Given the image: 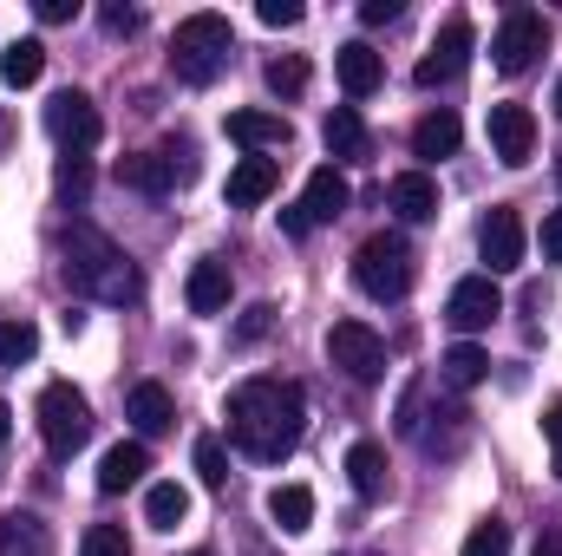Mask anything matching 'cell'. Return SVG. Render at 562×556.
I'll list each match as a JSON object with an SVG mask.
<instances>
[{
    "instance_id": "484cf974",
    "label": "cell",
    "mask_w": 562,
    "mask_h": 556,
    "mask_svg": "<svg viewBox=\"0 0 562 556\" xmlns=\"http://www.w3.org/2000/svg\"><path fill=\"white\" fill-rule=\"evenodd\" d=\"M183 518H190V491L183 485H150L144 491V524L150 531H177Z\"/></svg>"
},
{
    "instance_id": "1f68e13d",
    "label": "cell",
    "mask_w": 562,
    "mask_h": 556,
    "mask_svg": "<svg viewBox=\"0 0 562 556\" xmlns=\"http://www.w3.org/2000/svg\"><path fill=\"white\" fill-rule=\"evenodd\" d=\"M190 458H196V478H203L210 491H223V485H229V452H223V438H196V452H190Z\"/></svg>"
},
{
    "instance_id": "cb8c5ba5",
    "label": "cell",
    "mask_w": 562,
    "mask_h": 556,
    "mask_svg": "<svg viewBox=\"0 0 562 556\" xmlns=\"http://www.w3.org/2000/svg\"><path fill=\"white\" fill-rule=\"evenodd\" d=\"M132 425H138L144 438H157V432L177 425V407H170V393H164L157 380H138V387H132Z\"/></svg>"
},
{
    "instance_id": "f35d334b",
    "label": "cell",
    "mask_w": 562,
    "mask_h": 556,
    "mask_svg": "<svg viewBox=\"0 0 562 556\" xmlns=\"http://www.w3.org/2000/svg\"><path fill=\"white\" fill-rule=\"evenodd\" d=\"M400 13H406V0H367V7H360L367 26H386V20H400Z\"/></svg>"
},
{
    "instance_id": "2e32d148",
    "label": "cell",
    "mask_w": 562,
    "mask_h": 556,
    "mask_svg": "<svg viewBox=\"0 0 562 556\" xmlns=\"http://www.w3.org/2000/svg\"><path fill=\"white\" fill-rule=\"evenodd\" d=\"M347 478H353V491H360L367 504H380V498L393 491V471H386V452H380L373 438H360V445H347Z\"/></svg>"
},
{
    "instance_id": "6da1fadb",
    "label": "cell",
    "mask_w": 562,
    "mask_h": 556,
    "mask_svg": "<svg viewBox=\"0 0 562 556\" xmlns=\"http://www.w3.org/2000/svg\"><path fill=\"white\" fill-rule=\"evenodd\" d=\"M307 432V393L294 380H276V374H256L229 393V438L236 452L262 458V465H281Z\"/></svg>"
},
{
    "instance_id": "60d3db41",
    "label": "cell",
    "mask_w": 562,
    "mask_h": 556,
    "mask_svg": "<svg viewBox=\"0 0 562 556\" xmlns=\"http://www.w3.org/2000/svg\"><path fill=\"white\" fill-rule=\"evenodd\" d=\"M543 256H550V263H562V210H550V216H543Z\"/></svg>"
},
{
    "instance_id": "7c38bea8",
    "label": "cell",
    "mask_w": 562,
    "mask_h": 556,
    "mask_svg": "<svg viewBox=\"0 0 562 556\" xmlns=\"http://www.w3.org/2000/svg\"><path fill=\"white\" fill-rule=\"evenodd\" d=\"M491 151H497V164H530V151H537V119H530V105H491Z\"/></svg>"
},
{
    "instance_id": "8d00e7d4",
    "label": "cell",
    "mask_w": 562,
    "mask_h": 556,
    "mask_svg": "<svg viewBox=\"0 0 562 556\" xmlns=\"http://www.w3.org/2000/svg\"><path fill=\"white\" fill-rule=\"evenodd\" d=\"M269 327H276V308H269V301H256V308L243 314V327H236V341H262Z\"/></svg>"
},
{
    "instance_id": "4dcf8cb0",
    "label": "cell",
    "mask_w": 562,
    "mask_h": 556,
    "mask_svg": "<svg viewBox=\"0 0 562 556\" xmlns=\"http://www.w3.org/2000/svg\"><path fill=\"white\" fill-rule=\"evenodd\" d=\"M269 92H276V99H301V92H307V59H301V53L269 59Z\"/></svg>"
},
{
    "instance_id": "5bb4252c",
    "label": "cell",
    "mask_w": 562,
    "mask_h": 556,
    "mask_svg": "<svg viewBox=\"0 0 562 556\" xmlns=\"http://www.w3.org/2000/svg\"><path fill=\"white\" fill-rule=\"evenodd\" d=\"M347 203H353V190H347V177H340L334 164H321V170L307 177V190H301L307 223H334V216H347Z\"/></svg>"
},
{
    "instance_id": "8992f818",
    "label": "cell",
    "mask_w": 562,
    "mask_h": 556,
    "mask_svg": "<svg viewBox=\"0 0 562 556\" xmlns=\"http://www.w3.org/2000/svg\"><path fill=\"white\" fill-rule=\"evenodd\" d=\"M327 360H334L347 380H360V387L386 380V341H380L367 321H334V327H327Z\"/></svg>"
},
{
    "instance_id": "f1b7e54d",
    "label": "cell",
    "mask_w": 562,
    "mask_h": 556,
    "mask_svg": "<svg viewBox=\"0 0 562 556\" xmlns=\"http://www.w3.org/2000/svg\"><path fill=\"white\" fill-rule=\"evenodd\" d=\"M40 73H46V46H40V40H13V46L0 53V79H7V86H33Z\"/></svg>"
},
{
    "instance_id": "74e56055",
    "label": "cell",
    "mask_w": 562,
    "mask_h": 556,
    "mask_svg": "<svg viewBox=\"0 0 562 556\" xmlns=\"http://www.w3.org/2000/svg\"><path fill=\"white\" fill-rule=\"evenodd\" d=\"M99 20H105V33H119V40H132V33L144 26V20H138V7H105Z\"/></svg>"
},
{
    "instance_id": "bcb514c9",
    "label": "cell",
    "mask_w": 562,
    "mask_h": 556,
    "mask_svg": "<svg viewBox=\"0 0 562 556\" xmlns=\"http://www.w3.org/2000/svg\"><path fill=\"white\" fill-rule=\"evenodd\" d=\"M7 132H13V119H7V112H0V144H7Z\"/></svg>"
},
{
    "instance_id": "836d02e7",
    "label": "cell",
    "mask_w": 562,
    "mask_h": 556,
    "mask_svg": "<svg viewBox=\"0 0 562 556\" xmlns=\"http://www.w3.org/2000/svg\"><path fill=\"white\" fill-rule=\"evenodd\" d=\"M79 556H132V544H125L119 524H92V531L79 537Z\"/></svg>"
},
{
    "instance_id": "f6af8a7d",
    "label": "cell",
    "mask_w": 562,
    "mask_h": 556,
    "mask_svg": "<svg viewBox=\"0 0 562 556\" xmlns=\"http://www.w3.org/2000/svg\"><path fill=\"white\" fill-rule=\"evenodd\" d=\"M7 432H13V413H7V400H0V452H7Z\"/></svg>"
},
{
    "instance_id": "b9f144b4",
    "label": "cell",
    "mask_w": 562,
    "mask_h": 556,
    "mask_svg": "<svg viewBox=\"0 0 562 556\" xmlns=\"http://www.w3.org/2000/svg\"><path fill=\"white\" fill-rule=\"evenodd\" d=\"M79 13V0H40V20L46 26H59V20H72Z\"/></svg>"
},
{
    "instance_id": "e575fe53",
    "label": "cell",
    "mask_w": 562,
    "mask_h": 556,
    "mask_svg": "<svg viewBox=\"0 0 562 556\" xmlns=\"http://www.w3.org/2000/svg\"><path fill=\"white\" fill-rule=\"evenodd\" d=\"M59 190H66L72 203H86V190H92V164H86V157H66V164H59Z\"/></svg>"
},
{
    "instance_id": "ffe728a7",
    "label": "cell",
    "mask_w": 562,
    "mask_h": 556,
    "mask_svg": "<svg viewBox=\"0 0 562 556\" xmlns=\"http://www.w3.org/2000/svg\"><path fill=\"white\" fill-rule=\"evenodd\" d=\"M464 144V125H458V112H425L419 125H413V157H425V164H438V157H451Z\"/></svg>"
},
{
    "instance_id": "30bf717a",
    "label": "cell",
    "mask_w": 562,
    "mask_h": 556,
    "mask_svg": "<svg viewBox=\"0 0 562 556\" xmlns=\"http://www.w3.org/2000/svg\"><path fill=\"white\" fill-rule=\"evenodd\" d=\"M464 59H471V20H464V13H451V20L438 26V40L425 46V59H419V73H413V79H419L425 92H431V86H451V79L464 73Z\"/></svg>"
},
{
    "instance_id": "681fc988",
    "label": "cell",
    "mask_w": 562,
    "mask_h": 556,
    "mask_svg": "<svg viewBox=\"0 0 562 556\" xmlns=\"http://www.w3.org/2000/svg\"><path fill=\"white\" fill-rule=\"evenodd\" d=\"M183 556H210V551H183Z\"/></svg>"
},
{
    "instance_id": "f546056e",
    "label": "cell",
    "mask_w": 562,
    "mask_h": 556,
    "mask_svg": "<svg viewBox=\"0 0 562 556\" xmlns=\"http://www.w3.org/2000/svg\"><path fill=\"white\" fill-rule=\"evenodd\" d=\"M40 354V327L33 321H0V367H26Z\"/></svg>"
},
{
    "instance_id": "7a4b0ae2",
    "label": "cell",
    "mask_w": 562,
    "mask_h": 556,
    "mask_svg": "<svg viewBox=\"0 0 562 556\" xmlns=\"http://www.w3.org/2000/svg\"><path fill=\"white\" fill-rule=\"evenodd\" d=\"M59 256H66V281L79 288V294H92V301H138L144 281L132 269V256L105 236V230H92V223H66L59 230Z\"/></svg>"
},
{
    "instance_id": "ab89813d",
    "label": "cell",
    "mask_w": 562,
    "mask_h": 556,
    "mask_svg": "<svg viewBox=\"0 0 562 556\" xmlns=\"http://www.w3.org/2000/svg\"><path fill=\"white\" fill-rule=\"evenodd\" d=\"M543 432H550V465H557V478H562V400L543 413Z\"/></svg>"
},
{
    "instance_id": "44dd1931",
    "label": "cell",
    "mask_w": 562,
    "mask_h": 556,
    "mask_svg": "<svg viewBox=\"0 0 562 556\" xmlns=\"http://www.w3.org/2000/svg\"><path fill=\"white\" fill-rule=\"evenodd\" d=\"M386 197H393V210H400L406 223H431V216H438V184H431L425 170H400Z\"/></svg>"
},
{
    "instance_id": "4fadbf2b",
    "label": "cell",
    "mask_w": 562,
    "mask_h": 556,
    "mask_svg": "<svg viewBox=\"0 0 562 556\" xmlns=\"http://www.w3.org/2000/svg\"><path fill=\"white\" fill-rule=\"evenodd\" d=\"M334 73H340V86H347V99H367V92H380V79H386V66H380V53H373L367 40H347V46L334 53Z\"/></svg>"
},
{
    "instance_id": "7dc6e473",
    "label": "cell",
    "mask_w": 562,
    "mask_h": 556,
    "mask_svg": "<svg viewBox=\"0 0 562 556\" xmlns=\"http://www.w3.org/2000/svg\"><path fill=\"white\" fill-rule=\"evenodd\" d=\"M557 119H562V79H557Z\"/></svg>"
},
{
    "instance_id": "e0dca14e",
    "label": "cell",
    "mask_w": 562,
    "mask_h": 556,
    "mask_svg": "<svg viewBox=\"0 0 562 556\" xmlns=\"http://www.w3.org/2000/svg\"><path fill=\"white\" fill-rule=\"evenodd\" d=\"M144 471H150V452H144V438H125V445H112L105 458H99V491L105 498H119V491H132Z\"/></svg>"
},
{
    "instance_id": "7402d4cb",
    "label": "cell",
    "mask_w": 562,
    "mask_h": 556,
    "mask_svg": "<svg viewBox=\"0 0 562 556\" xmlns=\"http://www.w3.org/2000/svg\"><path fill=\"white\" fill-rule=\"evenodd\" d=\"M321 138H327V157H340V164H353V157H367V125H360V112L353 105H334L327 112V125H321Z\"/></svg>"
},
{
    "instance_id": "d6986e66",
    "label": "cell",
    "mask_w": 562,
    "mask_h": 556,
    "mask_svg": "<svg viewBox=\"0 0 562 556\" xmlns=\"http://www.w3.org/2000/svg\"><path fill=\"white\" fill-rule=\"evenodd\" d=\"M177 177H183V170H177L164 151H132V157H119V184H132L144 197H164Z\"/></svg>"
},
{
    "instance_id": "3957f363",
    "label": "cell",
    "mask_w": 562,
    "mask_h": 556,
    "mask_svg": "<svg viewBox=\"0 0 562 556\" xmlns=\"http://www.w3.org/2000/svg\"><path fill=\"white\" fill-rule=\"evenodd\" d=\"M229 59H236V26H229L223 13H190V20H177L170 73H177L183 86H210V79H223Z\"/></svg>"
},
{
    "instance_id": "8fae6325",
    "label": "cell",
    "mask_w": 562,
    "mask_h": 556,
    "mask_svg": "<svg viewBox=\"0 0 562 556\" xmlns=\"http://www.w3.org/2000/svg\"><path fill=\"white\" fill-rule=\"evenodd\" d=\"M497 314H504V294H497L491 276H464L451 288V301H445V321H451L458 334H477V327H491Z\"/></svg>"
},
{
    "instance_id": "52a82bcc",
    "label": "cell",
    "mask_w": 562,
    "mask_h": 556,
    "mask_svg": "<svg viewBox=\"0 0 562 556\" xmlns=\"http://www.w3.org/2000/svg\"><path fill=\"white\" fill-rule=\"evenodd\" d=\"M550 46V20L537 13V7H510L504 13V26H497V40H491V59H497V73H530L537 66V53Z\"/></svg>"
},
{
    "instance_id": "ee69618b",
    "label": "cell",
    "mask_w": 562,
    "mask_h": 556,
    "mask_svg": "<svg viewBox=\"0 0 562 556\" xmlns=\"http://www.w3.org/2000/svg\"><path fill=\"white\" fill-rule=\"evenodd\" d=\"M537 556H562V531H550V537L537 544Z\"/></svg>"
},
{
    "instance_id": "d590c367",
    "label": "cell",
    "mask_w": 562,
    "mask_h": 556,
    "mask_svg": "<svg viewBox=\"0 0 562 556\" xmlns=\"http://www.w3.org/2000/svg\"><path fill=\"white\" fill-rule=\"evenodd\" d=\"M301 13H307L301 0H262V7H256L262 26H301Z\"/></svg>"
},
{
    "instance_id": "603a6c76",
    "label": "cell",
    "mask_w": 562,
    "mask_h": 556,
    "mask_svg": "<svg viewBox=\"0 0 562 556\" xmlns=\"http://www.w3.org/2000/svg\"><path fill=\"white\" fill-rule=\"evenodd\" d=\"M183 294H190V314H223L229 308V269L223 263H196Z\"/></svg>"
},
{
    "instance_id": "d6a6232c",
    "label": "cell",
    "mask_w": 562,
    "mask_h": 556,
    "mask_svg": "<svg viewBox=\"0 0 562 556\" xmlns=\"http://www.w3.org/2000/svg\"><path fill=\"white\" fill-rule=\"evenodd\" d=\"M458 556H510V524H504V518H484V524L464 537Z\"/></svg>"
},
{
    "instance_id": "7bdbcfd3",
    "label": "cell",
    "mask_w": 562,
    "mask_h": 556,
    "mask_svg": "<svg viewBox=\"0 0 562 556\" xmlns=\"http://www.w3.org/2000/svg\"><path fill=\"white\" fill-rule=\"evenodd\" d=\"M281 230H288V236H307V230H314V223H307V210H301V203H294V210H281Z\"/></svg>"
},
{
    "instance_id": "277c9868",
    "label": "cell",
    "mask_w": 562,
    "mask_h": 556,
    "mask_svg": "<svg viewBox=\"0 0 562 556\" xmlns=\"http://www.w3.org/2000/svg\"><path fill=\"white\" fill-rule=\"evenodd\" d=\"M353 288L367 301H406L413 294V249H406V236H393V230L367 236L353 249Z\"/></svg>"
},
{
    "instance_id": "5b68a950",
    "label": "cell",
    "mask_w": 562,
    "mask_h": 556,
    "mask_svg": "<svg viewBox=\"0 0 562 556\" xmlns=\"http://www.w3.org/2000/svg\"><path fill=\"white\" fill-rule=\"evenodd\" d=\"M40 438H46L53 458H72V452L92 438V407H86V393H79L72 380H53V387L40 393Z\"/></svg>"
},
{
    "instance_id": "4316f807",
    "label": "cell",
    "mask_w": 562,
    "mask_h": 556,
    "mask_svg": "<svg viewBox=\"0 0 562 556\" xmlns=\"http://www.w3.org/2000/svg\"><path fill=\"white\" fill-rule=\"evenodd\" d=\"M0 556H46V524L26 511H7L0 518Z\"/></svg>"
},
{
    "instance_id": "83f0119b",
    "label": "cell",
    "mask_w": 562,
    "mask_h": 556,
    "mask_svg": "<svg viewBox=\"0 0 562 556\" xmlns=\"http://www.w3.org/2000/svg\"><path fill=\"white\" fill-rule=\"evenodd\" d=\"M438 374H445L451 387H484V380H491V354H484V347H471V341H458V347L438 360Z\"/></svg>"
},
{
    "instance_id": "ba28073f",
    "label": "cell",
    "mask_w": 562,
    "mask_h": 556,
    "mask_svg": "<svg viewBox=\"0 0 562 556\" xmlns=\"http://www.w3.org/2000/svg\"><path fill=\"white\" fill-rule=\"evenodd\" d=\"M477 256H484V276H510L524 269V216L510 203H491L484 223H477Z\"/></svg>"
},
{
    "instance_id": "d4e9b609",
    "label": "cell",
    "mask_w": 562,
    "mask_h": 556,
    "mask_svg": "<svg viewBox=\"0 0 562 556\" xmlns=\"http://www.w3.org/2000/svg\"><path fill=\"white\" fill-rule=\"evenodd\" d=\"M269 518H276L288 537H301V531L314 524V491H307V485H276V491H269Z\"/></svg>"
},
{
    "instance_id": "9a60e30c",
    "label": "cell",
    "mask_w": 562,
    "mask_h": 556,
    "mask_svg": "<svg viewBox=\"0 0 562 556\" xmlns=\"http://www.w3.org/2000/svg\"><path fill=\"white\" fill-rule=\"evenodd\" d=\"M281 184V164L276 157H243L236 170H229V203L236 210H256V203H269Z\"/></svg>"
},
{
    "instance_id": "9c48e42d",
    "label": "cell",
    "mask_w": 562,
    "mask_h": 556,
    "mask_svg": "<svg viewBox=\"0 0 562 556\" xmlns=\"http://www.w3.org/2000/svg\"><path fill=\"white\" fill-rule=\"evenodd\" d=\"M46 132H53V144H59L66 157H86L92 144L105 138V125H99V105H92L86 92H59V99L46 105Z\"/></svg>"
},
{
    "instance_id": "c3c4849f",
    "label": "cell",
    "mask_w": 562,
    "mask_h": 556,
    "mask_svg": "<svg viewBox=\"0 0 562 556\" xmlns=\"http://www.w3.org/2000/svg\"><path fill=\"white\" fill-rule=\"evenodd\" d=\"M557 177H562V151H557Z\"/></svg>"
},
{
    "instance_id": "ac0fdd59",
    "label": "cell",
    "mask_w": 562,
    "mask_h": 556,
    "mask_svg": "<svg viewBox=\"0 0 562 556\" xmlns=\"http://www.w3.org/2000/svg\"><path fill=\"white\" fill-rule=\"evenodd\" d=\"M229 138L262 157V151H281V144L294 138V125L281 112H229Z\"/></svg>"
}]
</instances>
